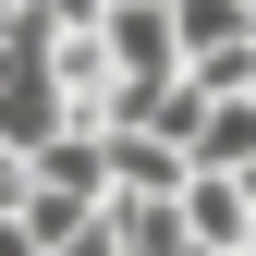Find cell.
<instances>
[{
  "label": "cell",
  "instance_id": "obj_1",
  "mask_svg": "<svg viewBox=\"0 0 256 256\" xmlns=\"http://www.w3.org/2000/svg\"><path fill=\"white\" fill-rule=\"evenodd\" d=\"M98 49H110V74H122V86L171 74V61H183V37H171V0H98Z\"/></svg>",
  "mask_w": 256,
  "mask_h": 256
},
{
  "label": "cell",
  "instance_id": "obj_2",
  "mask_svg": "<svg viewBox=\"0 0 256 256\" xmlns=\"http://www.w3.org/2000/svg\"><path fill=\"white\" fill-rule=\"evenodd\" d=\"M171 208H183V244H196V256H232V244H244V220H256V196H244L232 171H183V183H171Z\"/></svg>",
  "mask_w": 256,
  "mask_h": 256
},
{
  "label": "cell",
  "instance_id": "obj_3",
  "mask_svg": "<svg viewBox=\"0 0 256 256\" xmlns=\"http://www.w3.org/2000/svg\"><path fill=\"white\" fill-rule=\"evenodd\" d=\"M98 158H110V196H171L183 183V146L146 134V122H98Z\"/></svg>",
  "mask_w": 256,
  "mask_h": 256
},
{
  "label": "cell",
  "instance_id": "obj_4",
  "mask_svg": "<svg viewBox=\"0 0 256 256\" xmlns=\"http://www.w3.org/2000/svg\"><path fill=\"white\" fill-rule=\"evenodd\" d=\"M98 220H110V244H122V256H196L171 196H98Z\"/></svg>",
  "mask_w": 256,
  "mask_h": 256
},
{
  "label": "cell",
  "instance_id": "obj_5",
  "mask_svg": "<svg viewBox=\"0 0 256 256\" xmlns=\"http://www.w3.org/2000/svg\"><path fill=\"white\" fill-rule=\"evenodd\" d=\"M12 220H24L37 244H61V232H86L98 208H86V196H61V183H24V196H12Z\"/></svg>",
  "mask_w": 256,
  "mask_h": 256
},
{
  "label": "cell",
  "instance_id": "obj_6",
  "mask_svg": "<svg viewBox=\"0 0 256 256\" xmlns=\"http://www.w3.org/2000/svg\"><path fill=\"white\" fill-rule=\"evenodd\" d=\"M49 256H122V244H110V220H86V232H61Z\"/></svg>",
  "mask_w": 256,
  "mask_h": 256
},
{
  "label": "cell",
  "instance_id": "obj_7",
  "mask_svg": "<svg viewBox=\"0 0 256 256\" xmlns=\"http://www.w3.org/2000/svg\"><path fill=\"white\" fill-rule=\"evenodd\" d=\"M0 256H49V244H37V232H24V220H12V208H0Z\"/></svg>",
  "mask_w": 256,
  "mask_h": 256
},
{
  "label": "cell",
  "instance_id": "obj_8",
  "mask_svg": "<svg viewBox=\"0 0 256 256\" xmlns=\"http://www.w3.org/2000/svg\"><path fill=\"white\" fill-rule=\"evenodd\" d=\"M24 196V146H0V208H12Z\"/></svg>",
  "mask_w": 256,
  "mask_h": 256
},
{
  "label": "cell",
  "instance_id": "obj_9",
  "mask_svg": "<svg viewBox=\"0 0 256 256\" xmlns=\"http://www.w3.org/2000/svg\"><path fill=\"white\" fill-rule=\"evenodd\" d=\"M232 183H244V196H256V158H244V171H232Z\"/></svg>",
  "mask_w": 256,
  "mask_h": 256
},
{
  "label": "cell",
  "instance_id": "obj_10",
  "mask_svg": "<svg viewBox=\"0 0 256 256\" xmlns=\"http://www.w3.org/2000/svg\"><path fill=\"white\" fill-rule=\"evenodd\" d=\"M232 256H256V220H244V244H232Z\"/></svg>",
  "mask_w": 256,
  "mask_h": 256
}]
</instances>
